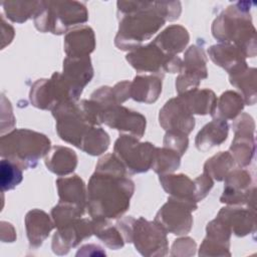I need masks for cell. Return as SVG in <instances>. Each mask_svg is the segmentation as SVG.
<instances>
[{
    "instance_id": "1",
    "label": "cell",
    "mask_w": 257,
    "mask_h": 257,
    "mask_svg": "<svg viewBox=\"0 0 257 257\" xmlns=\"http://www.w3.org/2000/svg\"><path fill=\"white\" fill-rule=\"evenodd\" d=\"M133 190V183L124 178L101 179L93 176L88 192L91 215L103 214L107 218H116L126 210Z\"/></svg>"
},
{
    "instance_id": "2",
    "label": "cell",
    "mask_w": 257,
    "mask_h": 257,
    "mask_svg": "<svg viewBox=\"0 0 257 257\" xmlns=\"http://www.w3.org/2000/svg\"><path fill=\"white\" fill-rule=\"evenodd\" d=\"M48 149L49 140L45 136L27 130L15 131L1 139L2 156L23 167H33Z\"/></svg>"
},
{
    "instance_id": "3",
    "label": "cell",
    "mask_w": 257,
    "mask_h": 257,
    "mask_svg": "<svg viewBox=\"0 0 257 257\" xmlns=\"http://www.w3.org/2000/svg\"><path fill=\"white\" fill-rule=\"evenodd\" d=\"M72 14L87 16L85 6L76 1H41L35 14V25L42 31L50 30V26H53V33H61L67 26L85 21Z\"/></svg>"
},
{
    "instance_id": "4",
    "label": "cell",
    "mask_w": 257,
    "mask_h": 257,
    "mask_svg": "<svg viewBox=\"0 0 257 257\" xmlns=\"http://www.w3.org/2000/svg\"><path fill=\"white\" fill-rule=\"evenodd\" d=\"M1 4L7 14V17L16 22L25 21L27 18L30 17L33 11H37L40 6L39 1H4Z\"/></svg>"
},
{
    "instance_id": "5",
    "label": "cell",
    "mask_w": 257,
    "mask_h": 257,
    "mask_svg": "<svg viewBox=\"0 0 257 257\" xmlns=\"http://www.w3.org/2000/svg\"><path fill=\"white\" fill-rule=\"evenodd\" d=\"M22 180L21 171L14 162L2 160L1 162V188L2 191L11 190L16 187Z\"/></svg>"
}]
</instances>
